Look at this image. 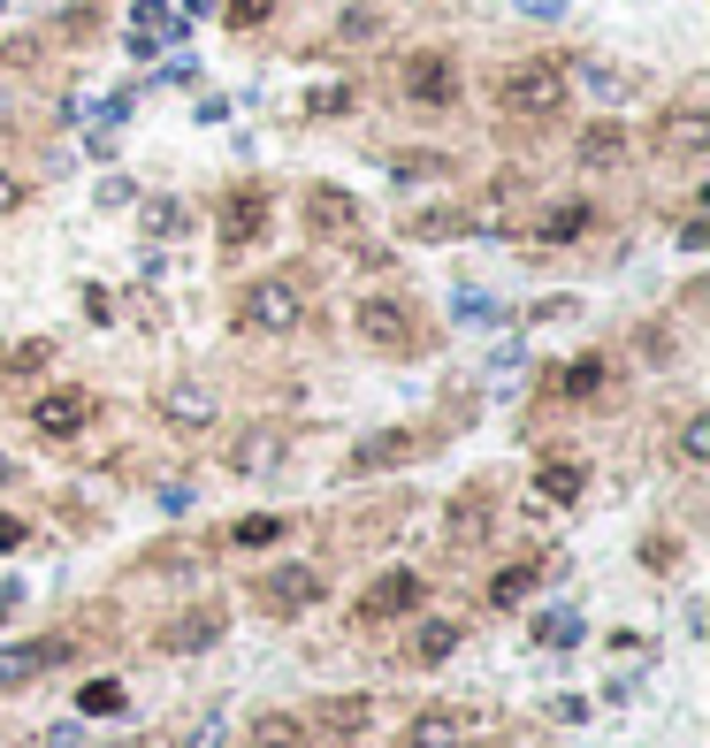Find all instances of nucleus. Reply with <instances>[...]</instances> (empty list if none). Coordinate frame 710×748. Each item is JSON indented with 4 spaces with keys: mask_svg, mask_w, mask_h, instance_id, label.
<instances>
[{
    "mask_svg": "<svg viewBox=\"0 0 710 748\" xmlns=\"http://www.w3.org/2000/svg\"><path fill=\"white\" fill-rule=\"evenodd\" d=\"M565 92H573V77H565V62H550V54H520V62H505V69L489 77V100H497L505 131H542V123H557Z\"/></svg>",
    "mask_w": 710,
    "mask_h": 748,
    "instance_id": "nucleus-1",
    "label": "nucleus"
},
{
    "mask_svg": "<svg viewBox=\"0 0 710 748\" xmlns=\"http://www.w3.org/2000/svg\"><path fill=\"white\" fill-rule=\"evenodd\" d=\"M459 100H466V69H459L451 46H413V54L397 62V108H413V115H451Z\"/></svg>",
    "mask_w": 710,
    "mask_h": 748,
    "instance_id": "nucleus-2",
    "label": "nucleus"
},
{
    "mask_svg": "<svg viewBox=\"0 0 710 748\" xmlns=\"http://www.w3.org/2000/svg\"><path fill=\"white\" fill-rule=\"evenodd\" d=\"M229 321H237L245 336H291V328L306 321V276H298V268H275V276L245 283L237 305H229Z\"/></svg>",
    "mask_w": 710,
    "mask_h": 748,
    "instance_id": "nucleus-3",
    "label": "nucleus"
},
{
    "mask_svg": "<svg viewBox=\"0 0 710 748\" xmlns=\"http://www.w3.org/2000/svg\"><path fill=\"white\" fill-rule=\"evenodd\" d=\"M352 328L374 344V351H390V359L428 351V321H420V305L397 299V291H367V299L352 305Z\"/></svg>",
    "mask_w": 710,
    "mask_h": 748,
    "instance_id": "nucleus-4",
    "label": "nucleus"
},
{
    "mask_svg": "<svg viewBox=\"0 0 710 748\" xmlns=\"http://www.w3.org/2000/svg\"><path fill=\"white\" fill-rule=\"evenodd\" d=\"M268 230H275V191H268L260 176L229 183L222 206H214V237H222V253H252Z\"/></svg>",
    "mask_w": 710,
    "mask_h": 748,
    "instance_id": "nucleus-5",
    "label": "nucleus"
},
{
    "mask_svg": "<svg viewBox=\"0 0 710 748\" xmlns=\"http://www.w3.org/2000/svg\"><path fill=\"white\" fill-rule=\"evenodd\" d=\"M482 734H489V711H474V703H420L397 726V748H474Z\"/></svg>",
    "mask_w": 710,
    "mask_h": 748,
    "instance_id": "nucleus-6",
    "label": "nucleus"
},
{
    "mask_svg": "<svg viewBox=\"0 0 710 748\" xmlns=\"http://www.w3.org/2000/svg\"><path fill=\"white\" fill-rule=\"evenodd\" d=\"M420 603H428V581H420L413 566H390V573H374V581L352 596V626H367V634H374V626H397V618H413Z\"/></svg>",
    "mask_w": 710,
    "mask_h": 748,
    "instance_id": "nucleus-7",
    "label": "nucleus"
},
{
    "mask_svg": "<svg viewBox=\"0 0 710 748\" xmlns=\"http://www.w3.org/2000/svg\"><path fill=\"white\" fill-rule=\"evenodd\" d=\"M322 596H329V573H322V566H306V558L268 566V573L252 581V603H260L268 618H298V611H314Z\"/></svg>",
    "mask_w": 710,
    "mask_h": 748,
    "instance_id": "nucleus-8",
    "label": "nucleus"
},
{
    "mask_svg": "<svg viewBox=\"0 0 710 748\" xmlns=\"http://www.w3.org/2000/svg\"><path fill=\"white\" fill-rule=\"evenodd\" d=\"M92 413H100V398H92V390H77V382H61V390H38V398H31V428H38L46 444L84 436V428H92Z\"/></svg>",
    "mask_w": 710,
    "mask_h": 748,
    "instance_id": "nucleus-9",
    "label": "nucleus"
},
{
    "mask_svg": "<svg viewBox=\"0 0 710 748\" xmlns=\"http://www.w3.org/2000/svg\"><path fill=\"white\" fill-rule=\"evenodd\" d=\"M596 222H604V214H596V199H588V191H565V199H542L520 230H528L534 245H581Z\"/></svg>",
    "mask_w": 710,
    "mask_h": 748,
    "instance_id": "nucleus-10",
    "label": "nucleus"
},
{
    "mask_svg": "<svg viewBox=\"0 0 710 748\" xmlns=\"http://www.w3.org/2000/svg\"><path fill=\"white\" fill-rule=\"evenodd\" d=\"M229 634V611L222 603H191L177 618H161V634H154V657H199V649H214Z\"/></svg>",
    "mask_w": 710,
    "mask_h": 748,
    "instance_id": "nucleus-11",
    "label": "nucleus"
},
{
    "mask_svg": "<svg viewBox=\"0 0 710 748\" xmlns=\"http://www.w3.org/2000/svg\"><path fill=\"white\" fill-rule=\"evenodd\" d=\"M154 421H161L169 436H206V428L222 421V398H214L206 382H169V390H154Z\"/></svg>",
    "mask_w": 710,
    "mask_h": 748,
    "instance_id": "nucleus-12",
    "label": "nucleus"
},
{
    "mask_svg": "<svg viewBox=\"0 0 710 748\" xmlns=\"http://www.w3.org/2000/svg\"><path fill=\"white\" fill-rule=\"evenodd\" d=\"M283 458H291V436H283L275 421H252V428H237V436H229V450H222V466H229L237 481H268Z\"/></svg>",
    "mask_w": 710,
    "mask_h": 748,
    "instance_id": "nucleus-13",
    "label": "nucleus"
},
{
    "mask_svg": "<svg viewBox=\"0 0 710 748\" xmlns=\"http://www.w3.org/2000/svg\"><path fill=\"white\" fill-rule=\"evenodd\" d=\"M650 146L665 153V160H703V153H710V108L696 100V92H688L680 108H665V115H657Z\"/></svg>",
    "mask_w": 710,
    "mask_h": 748,
    "instance_id": "nucleus-14",
    "label": "nucleus"
},
{
    "mask_svg": "<svg viewBox=\"0 0 710 748\" xmlns=\"http://www.w3.org/2000/svg\"><path fill=\"white\" fill-rule=\"evenodd\" d=\"M77 657V641L69 634H46V641H8L0 649V695H15V688H31V680H46L54 665H69Z\"/></svg>",
    "mask_w": 710,
    "mask_h": 748,
    "instance_id": "nucleus-15",
    "label": "nucleus"
},
{
    "mask_svg": "<svg viewBox=\"0 0 710 748\" xmlns=\"http://www.w3.org/2000/svg\"><path fill=\"white\" fill-rule=\"evenodd\" d=\"M306 230L322 237V245H345V237H359V199L345 191V183H306Z\"/></svg>",
    "mask_w": 710,
    "mask_h": 748,
    "instance_id": "nucleus-16",
    "label": "nucleus"
},
{
    "mask_svg": "<svg viewBox=\"0 0 710 748\" xmlns=\"http://www.w3.org/2000/svg\"><path fill=\"white\" fill-rule=\"evenodd\" d=\"M420 450H428V436H420V428H374V436H367V444H359L352 458H345V473H352V481H367V473L413 466Z\"/></svg>",
    "mask_w": 710,
    "mask_h": 748,
    "instance_id": "nucleus-17",
    "label": "nucleus"
},
{
    "mask_svg": "<svg viewBox=\"0 0 710 748\" xmlns=\"http://www.w3.org/2000/svg\"><path fill=\"white\" fill-rule=\"evenodd\" d=\"M573 160H581V168H588V176H619V168H627V160H634V131H627V123H611V115H604V123H588V131H581V138H573Z\"/></svg>",
    "mask_w": 710,
    "mask_h": 748,
    "instance_id": "nucleus-18",
    "label": "nucleus"
},
{
    "mask_svg": "<svg viewBox=\"0 0 710 748\" xmlns=\"http://www.w3.org/2000/svg\"><path fill=\"white\" fill-rule=\"evenodd\" d=\"M367 726H374V695H322L306 718V734H322V741H359Z\"/></svg>",
    "mask_w": 710,
    "mask_h": 748,
    "instance_id": "nucleus-19",
    "label": "nucleus"
},
{
    "mask_svg": "<svg viewBox=\"0 0 710 748\" xmlns=\"http://www.w3.org/2000/svg\"><path fill=\"white\" fill-rule=\"evenodd\" d=\"M489 543V489H459L443 504V550H482Z\"/></svg>",
    "mask_w": 710,
    "mask_h": 748,
    "instance_id": "nucleus-20",
    "label": "nucleus"
},
{
    "mask_svg": "<svg viewBox=\"0 0 710 748\" xmlns=\"http://www.w3.org/2000/svg\"><path fill=\"white\" fill-rule=\"evenodd\" d=\"M459 641H466V626H459V618H420V626H413V641H405V665H413V672H436V665H451V657H459Z\"/></svg>",
    "mask_w": 710,
    "mask_h": 748,
    "instance_id": "nucleus-21",
    "label": "nucleus"
},
{
    "mask_svg": "<svg viewBox=\"0 0 710 748\" xmlns=\"http://www.w3.org/2000/svg\"><path fill=\"white\" fill-rule=\"evenodd\" d=\"M604 382H611V359H604V351H581V359H565V367L550 375V398L588 405V398H604Z\"/></svg>",
    "mask_w": 710,
    "mask_h": 748,
    "instance_id": "nucleus-22",
    "label": "nucleus"
},
{
    "mask_svg": "<svg viewBox=\"0 0 710 748\" xmlns=\"http://www.w3.org/2000/svg\"><path fill=\"white\" fill-rule=\"evenodd\" d=\"M565 77H581V85H588V100H604V108H627V100L642 92V77H634V69H611V62H588V54H581V62H565Z\"/></svg>",
    "mask_w": 710,
    "mask_h": 748,
    "instance_id": "nucleus-23",
    "label": "nucleus"
},
{
    "mask_svg": "<svg viewBox=\"0 0 710 748\" xmlns=\"http://www.w3.org/2000/svg\"><path fill=\"white\" fill-rule=\"evenodd\" d=\"M550 566H557V558H512V566H497V581H489V611H520Z\"/></svg>",
    "mask_w": 710,
    "mask_h": 748,
    "instance_id": "nucleus-24",
    "label": "nucleus"
},
{
    "mask_svg": "<svg viewBox=\"0 0 710 748\" xmlns=\"http://www.w3.org/2000/svg\"><path fill=\"white\" fill-rule=\"evenodd\" d=\"M534 496L542 504H581L588 496V466L581 458H542L534 466Z\"/></svg>",
    "mask_w": 710,
    "mask_h": 748,
    "instance_id": "nucleus-25",
    "label": "nucleus"
},
{
    "mask_svg": "<svg viewBox=\"0 0 710 748\" xmlns=\"http://www.w3.org/2000/svg\"><path fill=\"white\" fill-rule=\"evenodd\" d=\"M405 237H413V245H451V237H474V214H466V206H420V214L405 222Z\"/></svg>",
    "mask_w": 710,
    "mask_h": 748,
    "instance_id": "nucleus-26",
    "label": "nucleus"
},
{
    "mask_svg": "<svg viewBox=\"0 0 710 748\" xmlns=\"http://www.w3.org/2000/svg\"><path fill=\"white\" fill-rule=\"evenodd\" d=\"M154 38H161V46H177L183 23L161 8V0H138V8H131V54H154Z\"/></svg>",
    "mask_w": 710,
    "mask_h": 748,
    "instance_id": "nucleus-27",
    "label": "nucleus"
},
{
    "mask_svg": "<svg viewBox=\"0 0 710 748\" xmlns=\"http://www.w3.org/2000/svg\"><path fill=\"white\" fill-rule=\"evenodd\" d=\"M245 748H314V734H306V718H291V711H260V718L245 726Z\"/></svg>",
    "mask_w": 710,
    "mask_h": 748,
    "instance_id": "nucleus-28",
    "label": "nucleus"
},
{
    "mask_svg": "<svg viewBox=\"0 0 710 748\" xmlns=\"http://www.w3.org/2000/svg\"><path fill=\"white\" fill-rule=\"evenodd\" d=\"M283 535H291V512H245L222 543H229V550H275Z\"/></svg>",
    "mask_w": 710,
    "mask_h": 748,
    "instance_id": "nucleus-29",
    "label": "nucleus"
},
{
    "mask_svg": "<svg viewBox=\"0 0 710 748\" xmlns=\"http://www.w3.org/2000/svg\"><path fill=\"white\" fill-rule=\"evenodd\" d=\"M77 711H84V718H123V711H131V688L100 672V680H84V688H77Z\"/></svg>",
    "mask_w": 710,
    "mask_h": 748,
    "instance_id": "nucleus-30",
    "label": "nucleus"
},
{
    "mask_svg": "<svg viewBox=\"0 0 710 748\" xmlns=\"http://www.w3.org/2000/svg\"><path fill=\"white\" fill-rule=\"evenodd\" d=\"M459 160L451 153H436V146H413V153H390V176L397 183H428V176H451Z\"/></svg>",
    "mask_w": 710,
    "mask_h": 748,
    "instance_id": "nucleus-31",
    "label": "nucleus"
},
{
    "mask_svg": "<svg viewBox=\"0 0 710 748\" xmlns=\"http://www.w3.org/2000/svg\"><path fill=\"white\" fill-rule=\"evenodd\" d=\"M46 367H54V344H46V336H23V344H8V351H0V375H8V382L46 375Z\"/></svg>",
    "mask_w": 710,
    "mask_h": 748,
    "instance_id": "nucleus-32",
    "label": "nucleus"
},
{
    "mask_svg": "<svg viewBox=\"0 0 710 748\" xmlns=\"http://www.w3.org/2000/svg\"><path fill=\"white\" fill-rule=\"evenodd\" d=\"M352 108H359L352 77H329V85H314V92H306V115H314V123H337V115H352Z\"/></svg>",
    "mask_w": 710,
    "mask_h": 748,
    "instance_id": "nucleus-33",
    "label": "nucleus"
},
{
    "mask_svg": "<svg viewBox=\"0 0 710 748\" xmlns=\"http://www.w3.org/2000/svg\"><path fill=\"white\" fill-rule=\"evenodd\" d=\"M673 450H680V466H710V413H688Z\"/></svg>",
    "mask_w": 710,
    "mask_h": 748,
    "instance_id": "nucleus-34",
    "label": "nucleus"
},
{
    "mask_svg": "<svg viewBox=\"0 0 710 748\" xmlns=\"http://www.w3.org/2000/svg\"><path fill=\"white\" fill-rule=\"evenodd\" d=\"M634 351H642L650 367H673V359H680V344H673V328H665V321H650V328L634 336Z\"/></svg>",
    "mask_w": 710,
    "mask_h": 748,
    "instance_id": "nucleus-35",
    "label": "nucleus"
},
{
    "mask_svg": "<svg viewBox=\"0 0 710 748\" xmlns=\"http://www.w3.org/2000/svg\"><path fill=\"white\" fill-rule=\"evenodd\" d=\"M534 634H542V649H573V641H581V634H588V626H581V618H573V611H550V618H542V626H534Z\"/></svg>",
    "mask_w": 710,
    "mask_h": 748,
    "instance_id": "nucleus-36",
    "label": "nucleus"
},
{
    "mask_svg": "<svg viewBox=\"0 0 710 748\" xmlns=\"http://www.w3.org/2000/svg\"><path fill=\"white\" fill-rule=\"evenodd\" d=\"M183 230V199H146V237H177Z\"/></svg>",
    "mask_w": 710,
    "mask_h": 748,
    "instance_id": "nucleus-37",
    "label": "nucleus"
},
{
    "mask_svg": "<svg viewBox=\"0 0 710 748\" xmlns=\"http://www.w3.org/2000/svg\"><path fill=\"white\" fill-rule=\"evenodd\" d=\"M222 741H229V726H222V711H206V718H191V726H183L177 748H222Z\"/></svg>",
    "mask_w": 710,
    "mask_h": 748,
    "instance_id": "nucleus-38",
    "label": "nucleus"
},
{
    "mask_svg": "<svg viewBox=\"0 0 710 748\" xmlns=\"http://www.w3.org/2000/svg\"><path fill=\"white\" fill-rule=\"evenodd\" d=\"M268 15H275V0H222V23H237V31H252Z\"/></svg>",
    "mask_w": 710,
    "mask_h": 748,
    "instance_id": "nucleus-39",
    "label": "nucleus"
},
{
    "mask_svg": "<svg viewBox=\"0 0 710 748\" xmlns=\"http://www.w3.org/2000/svg\"><path fill=\"white\" fill-rule=\"evenodd\" d=\"M374 31H382L374 8H345V15H337V38H374Z\"/></svg>",
    "mask_w": 710,
    "mask_h": 748,
    "instance_id": "nucleus-40",
    "label": "nucleus"
},
{
    "mask_svg": "<svg viewBox=\"0 0 710 748\" xmlns=\"http://www.w3.org/2000/svg\"><path fill=\"white\" fill-rule=\"evenodd\" d=\"M581 313V299H534L528 305V328H542V321H573Z\"/></svg>",
    "mask_w": 710,
    "mask_h": 748,
    "instance_id": "nucleus-41",
    "label": "nucleus"
},
{
    "mask_svg": "<svg viewBox=\"0 0 710 748\" xmlns=\"http://www.w3.org/2000/svg\"><path fill=\"white\" fill-rule=\"evenodd\" d=\"M84 321H92V328H108V321H115V291H100V283H92V291H84Z\"/></svg>",
    "mask_w": 710,
    "mask_h": 748,
    "instance_id": "nucleus-42",
    "label": "nucleus"
},
{
    "mask_svg": "<svg viewBox=\"0 0 710 748\" xmlns=\"http://www.w3.org/2000/svg\"><path fill=\"white\" fill-rule=\"evenodd\" d=\"M451 313H459V321H497V305L482 299V291H459V299H451Z\"/></svg>",
    "mask_w": 710,
    "mask_h": 748,
    "instance_id": "nucleus-43",
    "label": "nucleus"
},
{
    "mask_svg": "<svg viewBox=\"0 0 710 748\" xmlns=\"http://www.w3.org/2000/svg\"><path fill=\"white\" fill-rule=\"evenodd\" d=\"M23 199H31V183H23V176H15V168H0V214H15V206H23Z\"/></svg>",
    "mask_w": 710,
    "mask_h": 748,
    "instance_id": "nucleus-44",
    "label": "nucleus"
},
{
    "mask_svg": "<svg viewBox=\"0 0 710 748\" xmlns=\"http://www.w3.org/2000/svg\"><path fill=\"white\" fill-rule=\"evenodd\" d=\"M31 543V520H15V512H0V550H23Z\"/></svg>",
    "mask_w": 710,
    "mask_h": 748,
    "instance_id": "nucleus-45",
    "label": "nucleus"
},
{
    "mask_svg": "<svg viewBox=\"0 0 710 748\" xmlns=\"http://www.w3.org/2000/svg\"><path fill=\"white\" fill-rule=\"evenodd\" d=\"M680 245H688V253H703V245H710V222H703V214H688V222H680Z\"/></svg>",
    "mask_w": 710,
    "mask_h": 748,
    "instance_id": "nucleus-46",
    "label": "nucleus"
},
{
    "mask_svg": "<svg viewBox=\"0 0 710 748\" xmlns=\"http://www.w3.org/2000/svg\"><path fill=\"white\" fill-rule=\"evenodd\" d=\"M673 558H680V543H673V535H665V543H642V566H673Z\"/></svg>",
    "mask_w": 710,
    "mask_h": 748,
    "instance_id": "nucleus-47",
    "label": "nucleus"
},
{
    "mask_svg": "<svg viewBox=\"0 0 710 748\" xmlns=\"http://www.w3.org/2000/svg\"><path fill=\"white\" fill-rule=\"evenodd\" d=\"M38 748H84V734H77V726H46V741Z\"/></svg>",
    "mask_w": 710,
    "mask_h": 748,
    "instance_id": "nucleus-48",
    "label": "nucleus"
},
{
    "mask_svg": "<svg viewBox=\"0 0 710 748\" xmlns=\"http://www.w3.org/2000/svg\"><path fill=\"white\" fill-rule=\"evenodd\" d=\"M520 15H542L550 23V15H565V0H520Z\"/></svg>",
    "mask_w": 710,
    "mask_h": 748,
    "instance_id": "nucleus-49",
    "label": "nucleus"
},
{
    "mask_svg": "<svg viewBox=\"0 0 710 748\" xmlns=\"http://www.w3.org/2000/svg\"><path fill=\"white\" fill-rule=\"evenodd\" d=\"M15 473H23V466H15V458L0 450V489H15Z\"/></svg>",
    "mask_w": 710,
    "mask_h": 748,
    "instance_id": "nucleus-50",
    "label": "nucleus"
}]
</instances>
